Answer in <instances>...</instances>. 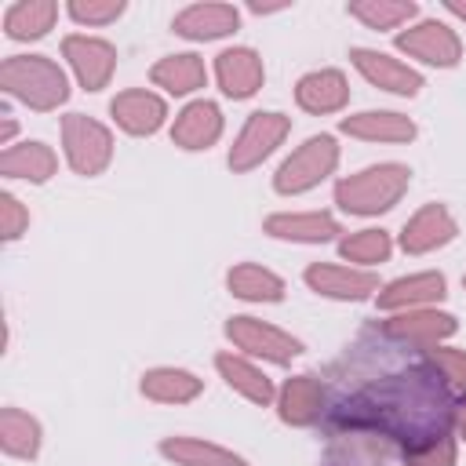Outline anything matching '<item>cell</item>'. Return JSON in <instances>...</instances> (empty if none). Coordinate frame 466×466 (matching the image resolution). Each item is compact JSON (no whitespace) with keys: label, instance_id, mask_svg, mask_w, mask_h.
<instances>
[{"label":"cell","instance_id":"obj_1","mask_svg":"<svg viewBox=\"0 0 466 466\" xmlns=\"http://www.w3.org/2000/svg\"><path fill=\"white\" fill-rule=\"evenodd\" d=\"M4 95L25 102L36 113H51L69 98V80L47 55H11L0 66Z\"/></svg>","mask_w":466,"mask_h":466},{"label":"cell","instance_id":"obj_2","mask_svg":"<svg viewBox=\"0 0 466 466\" xmlns=\"http://www.w3.org/2000/svg\"><path fill=\"white\" fill-rule=\"evenodd\" d=\"M411 186V167L404 164H371L335 186V204L346 215H379L390 211Z\"/></svg>","mask_w":466,"mask_h":466},{"label":"cell","instance_id":"obj_3","mask_svg":"<svg viewBox=\"0 0 466 466\" xmlns=\"http://www.w3.org/2000/svg\"><path fill=\"white\" fill-rule=\"evenodd\" d=\"M339 164V146L331 135H313L306 138L273 175V189L284 197H299L313 186H320Z\"/></svg>","mask_w":466,"mask_h":466},{"label":"cell","instance_id":"obj_4","mask_svg":"<svg viewBox=\"0 0 466 466\" xmlns=\"http://www.w3.org/2000/svg\"><path fill=\"white\" fill-rule=\"evenodd\" d=\"M62 146H66V160L76 175H102L113 160V135L106 124L84 116V113H69L62 116Z\"/></svg>","mask_w":466,"mask_h":466},{"label":"cell","instance_id":"obj_5","mask_svg":"<svg viewBox=\"0 0 466 466\" xmlns=\"http://www.w3.org/2000/svg\"><path fill=\"white\" fill-rule=\"evenodd\" d=\"M288 131H291V120L284 113H262V109L251 113L248 124L240 127L237 142L229 146V171L244 175V171L258 167L288 138Z\"/></svg>","mask_w":466,"mask_h":466},{"label":"cell","instance_id":"obj_6","mask_svg":"<svg viewBox=\"0 0 466 466\" xmlns=\"http://www.w3.org/2000/svg\"><path fill=\"white\" fill-rule=\"evenodd\" d=\"M226 339L251 353V357H262V360H273V364H291L299 353H302V342L288 331H280L277 324H266L258 317H229L226 320Z\"/></svg>","mask_w":466,"mask_h":466},{"label":"cell","instance_id":"obj_7","mask_svg":"<svg viewBox=\"0 0 466 466\" xmlns=\"http://www.w3.org/2000/svg\"><path fill=\"white\" fill-rule=\"evenodd\" d=\"M397 51H404V55L426 62V66L451 69V66H459V58H462V40H459V33L448 29L444 22L422 18V22H415L411 29L397 33Z\"/></svg>","mask_w":466,"mask_h":466},{"label":"cell","instance_id":"obj_8","mask_svg":"<svg viewBox=\"0 0 466 466\" xmlns=\"http://www.w3.org/2000/svg\"><path fill=\"white\" fill-rule=\"evenodd\" d=\"M62 55L73 66L76 80L84 91H102L116 69V47L102 36H84V33H69L62 40Z\"/></svg>","mask_w":466,"mask_h":466},{"label":"cell","instance_id":"obj_9","mask_svg":"<svg viewBox=\"0 0 466 466\" xmlns=\"http://www.w3.org/2000/svg\"><path fill=\"white\" fill-rule=\"evenodd\" d=\"M350 62L357 66V73H360L371 87H382V91H390V95L411 98V95H419V87H422V73H419V69H411V66H404L400 58H390V55H382V51L353 47V51H350Z\"/></svg>","mask_w":466,"mask_h":466},{"label":"cell","instance_id":"obj_10","mask_svg":"<svg viewBox=\"0 0 466 466\" xmlns=\"http://www.w3.org/2000/svg\"><path fill=\"white\" fill-rule=\"evenodd\" d=\"M302 277H306L309 291H317L324 299H339V302H360L371 291H379V277L375 273L335 266V262H313V266H306Z\"/></svg>","mask_w":466,"mask_h":466},{"label":"cell","instance_id":"obj_11","mask_svg":"<svg viewBox=\"0 0 466 466\" xmlns=\"http://www.w3.org/2000/svg\"><path fill=\"white\" fill-rule=\"evenodd\" d=\"M455 233H459V226H455L451 211H448L444 204H426V208H419V211L404 222V229H400V248H404L408 255H426V251H437V248L451 244Z\"/></svg>","mask_w":466,"mask_h":466},{"label":"cell","instance_id":"obj_12","mask_svg":"<svg viewBox=\"0 0 466 466\" xmlns=\"http://www.w3.org/2000/svg\"><path fill=\"white\" fill-rule=\"evenodd\" d=\"M455 317L451 313H437V309H400L393 320L382 324V335L393 342H408V346H437L441 339L455 335Z\"/></svg>","mask_w":466,"mask_h":466},{"label":"cell","instance_id":"obj_13","mask_svg":"<svg viewBox=\"0 0 466 466\" xmlns=\"http://www.w3.org/2000/svg\"><path fill=\"white\" fill-rule=\"evenodd\" d=\"M215 76H218L222 95H229V98H251L262 87L266 69H262L258 51H251V47H229V51H222L215 58Z\"/></svg>","mask_w":466,"mask_h":466},{"label":"cell","instance_id":"obj_14","mask_svg":"<svg viewBox=\"0 0 466 466\" xmlns=\"http://www.w3.org/2000/svg\"><path fill=\"white\" fill-rule=\"evenodd\" d=\"M444 273H411V277H397L390 280L386 288H379V309H390V313H400V309H419V306H430V302H441L448 291H444Z\"/></svg>","mask_w":466,"mask_h":466},{"label":"cell","instance_id":"obj_15","mask_svg":"<svg viewBox=\"0 0 466 466\" xmlns=\"http://www.w3.org/2000/svg\"><path fill=\"white\" fill-rule=\"evenodd\" d=\"M109 113H113V120L127 135H153V131H160V124L167 116V106H164L160 95L142 91V87H131V91H120L109 102Z\"/></svg>","mask_w":466,"mask_h":466},{"label":"cell","instance_id":"obj_16","mask_svg":"<svg viewBox=\"0 0 466 466\" xmlns=\"http://www.w3.org/2000/svg\"><path fill=\"white\" fill-rule=\"evenodd\" d=\"M218 135H222V109L208 98L189 102L171 124V142L182 149H208L218 142Z\"/></svg>","mask_w":466,"mask_h":466},{"label":"cell","instance_id":"obj_17","mask_svg":"<svg viewBox=\"0 0 466 466\" xmlns=\"http://www.w3.org/2000/svg\"><path fill=\"white\" fill-rule=\"evenodd\" d=\"M240 25V15L233 4H193L175 15L171 29L186 40H218Z\"/></svg>","mask_w":466,"mask_h":466},{"label":"cell","instance_id":"obj_18","mask_svg":"<svg viewBox=\"0 0 466 466\" xmlns=\"http://www.w3.org/2000/svg\"><path fill=\"white\" fill-rule=\"evenodd\" d=\"M339 127L364 142H411L415 138V120L393 109H364V113L342 116Z\"/></svg>","mask_w":466,"mask_h":466},{"label":"cell","instance_id":"obj_19","mask_svg":"<svg viewBox=\"0 0 466 466\" xmlns=\"http://www.w3.org/2000/svg\"><path fill=\"white\" fill-rule=\"evenodd\" d=\"M277 411L288 426H313L324 411V386L317 375H295L277 393Z\"/></svg>","mask_w":466,"mask_h":466},{"label":"cell","instance_id":"obj_20","mask_svg":"<svg viewBox=\"0 0 466 466\" xmlns=\"http://www.w3.org/2000/svg\"><path fill=\"white\" fill-rule=\"evenodd\" d=\"M295 102L306 113H339L350 102V84L339 69H313L295 84Z\"/></svg>","mask_w":466,"mask_h":466},{"label":"cell","instance_id":"obj_21","mask_svg":"<svg viewBox=\"0 0 466 466\" xmlns=\"http://www.w3.org/2000/svg\"><path fill=\"white\" fill-rule=\"evenodd\" d=\"M266 233L277 240H295V244H324L342 229L328 211H295V215L280 211L266 218Z\"/></svg>","mask_w":466,"mask_h":466},{"label":"cell","instance_id":"obj_22","mask_svg":"<svg viewBox=\"0 0 466 466\" xmlns=\"http://www.w3.org/2000/svg\"><path fill=\"white\" fill-rule=\"evenodd\" d=\"M58 167V157L44 142H22L7 146L0 157V175L4 178H25V182H47Z\"/></svg>","mask_w":466,"mask_h":466},{"label":"cell","instance_id":"obj_23","mask_svg":"<svg viewBox=\"0 0 466 466\" xmlns=\"http://www.w3.org/2000/svg\"><path fill=\"white\" fill-rule=\"evenodd\" d=\"M149 80L157 87H164L167 95H193L197 87H204L208 80V69H204V58L186 51V55H167L160 58L153 69H149Z\"/></svg>","mask_w":466,"mask_h":466},{"label":"cell","instance_id":"obj_24","mask_svg":"<svg viewBox=\"0 0 466 466\" xmlns=\"http://www.w3.org/2000/svg\"><path fill=\"white\" fill-rule=\"evenodd\" d=\"M215 368H218V375L226 379V386L229 390H237L244 400H251V404H269L273 397H277V390H273V382L251 364V360H244V357H237V353H218L215 357Z\"/></svg>","mask_w":466,"mask_h":466},{"label":"cell","instance_id":"obj_25","mask_svg":"<svg viewBox=\"0 0 466 466\" xmlns=\"http://www.w3.org/2000/svg\"><path fill=\"white\" fill-rule=\"evenodd\" d=\"M204 379H197L186 368H153L142 375V397L157 400V404H189L193 397H200Z\"/></svg>","mask_w":466,"mask_h":466},{"label":"cell","instance_id":"obj_26","mask_svg":"<svg viewBox=\"0 0 466 466\" xmlns=\"http://www.w3.org/2000/svg\"><path fill=\"white\" fill-rule=\"evenodd\" d=\"M160 455L171 459L175 466H251L248 459L233 455L229 448H218L200 437H167V441H160Z\"/></svg>","mask_w":466,"mask_h":466},{"label":"cell","instance_id":"obj_27","mask_svg":"<svg viewBox=\"0 0 466 466\" xmlns=\"http://www.w3.org/2000/svg\"><path fill=\"white\" fill-rule=\"evenodd\" d=\"M226 288H229V295H237L244 302H280L284 299V280L258 262L233 266L226 273Z\"/></svg>","mask_w":466,"mask_h":466},{"label":"cell","instance_id":"obj_28","mask_svg":"<svg viewBox=\"0 0 466 466\" xmlns=\"http://www.w3.org/2000/svg\"><path fill=\"white\" fill-rule=\"evenodd\" d=\"M58 18L55 0H18L4 15V33L11 40H40Z\"/></svg>","mask_w":466,"mask_h":466},{"label":"cell","instance_id":"obj_29","mask_svg":"<svg viewBox=\"0 0 466 466\" xmlns=\"http://www.w3.org/2000/svg\"><path fill=\"white\" fill-rule=\"evenodd\" d=\"M0 448L15 459H33L40 451V422L22 408L0 411Z\"/></svg>","mask_w":466,"mask_h":466},{"label":"cell","instance_id":"obj_30","mask_svg":"<svg viewBox=\"0 0 466 466\" xmlns=\"http://www.w3.org/2000/svg\"><path fill=\"white\" fill-rule=\"evenodd\" d=\"M350 15L360 18L368 29H393L400 22H411L419 15V4H411V0H353Z\"/></svg>","mask_w":466,"mask_h":466},{"label":"cell","instance_id":"obj_31","mask_svg":"<svg viewBox=\"0 0 466 466\" xmlns=\"http://www.w3.org/2000/svg\"><path fill=\"white\" fill-rule=\"evenodd\" d=\"M393 251V240L386 229H357L350 237L339 240V255L346 262H364V266H375V262H386Z\"/></svg>","mask_w":466,"mask_h":466},{"label":"cell","instance_id":"obj_32","mask_svg":"<svg viewBox=\"0 0 466 466\" xmlns=\"http://www.w3.org/2000/svg\"><path fill=\"white\" fill-rule=\"evenodd\" d=\"M124 0H69V18L80 25H109L124 15Z\"/></svg>","mask_w":466,"mask_h":466},{"label":"cell","instance_id":"obj_33","mask_svg":"<svg viewBox=\"0 0 466 466\" xmlns=\"http://www.w3.org/2000/svg\"><path fill=\"white\" fill-rule=\"evenodd\" d=\"M404 462L408 466H455V441L448 433H441L430 444L404 451Z\"/></svg>","mask_w":466,"mask_h":466},{"label":"cell","instance_id":"obj_34","mask_svg":"<svg viewBox=\"0 0 466 466\" xmlns=\"http://www.w3.org/2000/svg\"><path fill=\"white\" fill-rule=\"evenodd\" d=\"M426 360L451 386H466V350H444V346H437V350L426 353Z\"/></svg>","mask_w":466,"mask_h":466},{"label":"cell","instance_id":"obj_35","mask_svg":"<svg viewBox=\"0 0 466 466\" xmlns=\"http://www.w3.org/2000/svg\"><path fill=\"white\" fill-rule=\"evenodd\" d=\"M25 229H29V211L22 208V200L15 193H0V237L18 240Z\"/></svg>","mask_w":466,"mask_h":466},{"label":"cell","instance_id":"obj_36","mask_svg":"<svg viewBox=\"0 0 466 466\" xmlns=\"http://www.w3.org/2000/svg\"><path fill=\"white\" fill-rule=\"evenodd\" d=\"M451 422H455V430H459V437H466V397L451 408Z\"/></svg>","mask_w":466,"mask_h":466},{"label":"cell","instance_id":"obj_37","mask_svg":"<svg viewBox=\"0 0 466 466\" xmlns=\"http://www.w3.org/2000/svg\"><path fill=\"white\" fill-rule=\"evenodd\" d=\"M444 11H448V15H455V18H462V22H466V0H444Z\"/></svg>","mask_w":466,"mask_h":466},{"label":"cell","instance_id":"obj_38","mask_svg":"<svg viewBox=\"0 0 466 466\" xmlns=\"http://www.w3.org/2000/svg\"><path fill=\"white\" fill-rule=\"evenodd\" d=\"M462 284H466V277H462Z\"/></svg>","mask_w":466,"mask_h":466}]
</instances>
